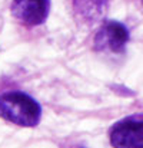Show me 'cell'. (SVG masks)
Masks as SVG:
<instances>
[{
    "instance_id": "6da1fadb",
    "label": "cell",
    "mask_w": 143,
    "mask_h": 148,
    "mask_svg": "<svg viewBox=\"0 0 143 148\" xmlns=\"http://www.w3.org/2000/svg\"><path fill=\"white\" fill-rule=\"evenodd\" d=\"M0 118L19 127H36L42 119V106L26 92L9 91L0 95Z\"/></svg>"
},
{
    "instance_id": "7a4b0ae2",
    "label": "cell",
    "mask_w": 143,
    "mask_h": 148,
    "mask_svg": "<svg viewBox=\"0 0 143 148\" xmlns=\"http://www.w3.org/2000/svg\"><path fill=\"white\" fill-rule=\"evenodd\" d=\"M130 33L126 25L117 20H106L96 32L93 39V49L100 53L123 55Z\"/></svg>"
},
{
    "instance_id": "3957f363",
    "label": "cell",
    "mask_w": 143,
    "mask_h": 148,
    "mask_svg": "<svg viewBox=\"0 0 143 148\" xmlns=\"http://www.w3.org/2000/svg\"><path fill=\"white\" fill-rule=\"evenodd\" d=\"M113 148H143V116L132 115L117 121L109 132Z\"/></svg>"
},
{
    "instance_id": "277c9868",
    "label": "cell",
    "mask_w": 143,
    "mask_h": 148,
    "mask_svg": "<svg viewBox=\"0 0 143 148\" xmlns=\"http://www.w3.org/2000/svg\"><path fill=\"white\" fill-rule=\"evenodd\" d=\"M10 13L24 26H39L47 20L50 0H12Z\"/></svg>"
},
{
    "instance_id": "5b68a950",
    "label": "cell",
    "mask_w": 143,
    "mask_h": 148,
    "mask_svg": "<svg viewBox=\"0 0 143 148\" xmlns=\"http://www.w3.org/2000/svg\"><path fill=\"white\" fill-rule=\"evenodd\" d=\"M107 3L109 0H70L75 19L89 26H93L103 19Z\"/></svg>"
},
{
    "instance_id": "8992f818",
    "label": "cell",
    "mask_w": 143,
    "mask_h": 148,
    "mask_svg": "<svg viewBox=\"0 0 143 148\" xmlns=\"http://www.w3.org/2000/svg\"><path fill=\"white\" fill-rule=\"evenodd\" d=\"M142 3H143V0H142Z\"/></svg>"
}]
</instances>
